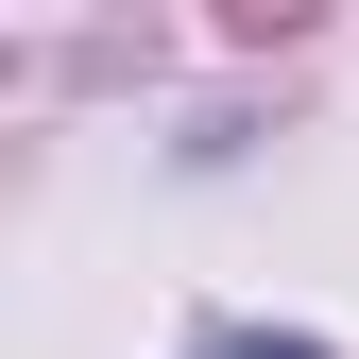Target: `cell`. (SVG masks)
Returning a JSON list of instances; mask_svg holds the SVG:
<instances>
[{
  "label": "cell",
  "mask_w": 359,
  "mask_h": 359,
  "mask_svg": "<svg viewBox=\"0 0 359 359\" xmlns=\"http://www.w3.org/2000/svg\"><path fill=\"white\" fill-rule=\"evenodd\" d=\"M205 359H325V342H205Z\"/></svg>",
  "instance_id": "6da1fadb"
}]
</instances>
